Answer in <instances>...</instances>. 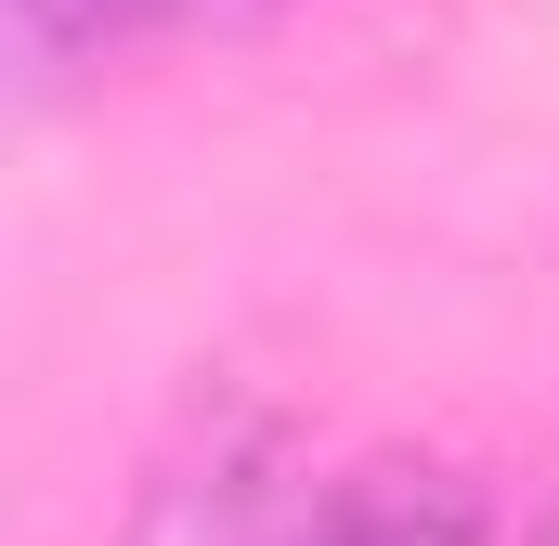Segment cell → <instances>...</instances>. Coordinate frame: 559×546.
Returning <instances> with one entry per match:
<instances>
[{"mask_svg": "<svg viewBox=\"0 0 559 546\" xmlns=\"http://www.w3.org/2000/svg\"><path fill=\"white\" fill-rule=\"evenodd\" d=\"M325 482L338 468L312 455V429L274 391L209 378L195 404L169 416V442L143 455L118 546H312L325 534Z\"/></svg>", "mask_w": 559, "mask_h": 546, "instance_id": "cell-1", "label": "cell"}, {"mask_svg": "<svg viewBox=\"0 0 559 546\" xmlns=\"http://www.w3.org/2000/svg\"><path fill=\"white\" fill-rule=\"evenodd\" d=\"M312 546H495V495L455 455H352Z\"/></svg>", "mask_w": 559, "mask_h": 546, "instance_id": "cell-2", "label": "cell"}, {"mask_svg": "<svg viewBox=\"0 0 559 546\" xmlns=\"http://www.w3.org/2000/svg\"><path fill=\"white\" fill-rule=\"evenodd\" d=\"M274 0H13V39L39 79L66 66H118V52H156V39H222V26H261Z\"/></svg>", "mask_w": 559, "mask_h": 546, "instance_id": "cell-3", "label": "cell"}, {"mask_svg": "<svg viewBox=\"0 0 559 546\" xmlns=\"http://www.w3.org/2000/svg\"><path fill=\"white\" fill-rule=\"evenodd\" d=\"M534 546H559V495H547V521H534Z\"/></svg>", "mask_w": 559, "mask_h": 546, "instance_id": "cell-4", "label": "cell"}]
</instances>
